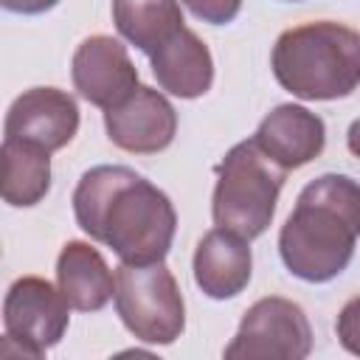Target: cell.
<instances>
[{
    "instance_id": "ac0fdd59",
    "label": "cell",
    "mask_w": 360,
    "mask_h": 360,
    "mask_svg": "<svg viewBox=\"0 0 360 360\" xmlns=\"http://www.w3.org/2000/svg\"><path fill=\"white\" fill-rule=\"evenodd\" d=\"M335 329H338L340 346L360 357V295H354V298H349L343 304Z\"/></svg>"
},
{
    "instance_id": "9a60e30c",
    "label": "cell",
    "mask_w": 360,
    "mask_h": 360,
    "mask_svg": "<svg viewBox=\"0 0 360 360\" xmlns=\"http://www.w3.org/2000/svg\"><path fill=\"white\" fill-rule=\"evenodd\" d=\"M112 22L129 45L152 56L183 28V11L177 0H112Z\"/></svg>"
},
{
    "instance_id": "ba28073f",
    "label": "cell",
    "mask_w": 360,
    "mask_h": 360,
    "mask_svg": "<svg viewBox=\"0 0 360 360\" xmlns=\"http://www.w3.org/2000/svg\"><path fill=\"white\" fill-rule=\"evenodd\" d=\"M107 138L132 155L163 152L177 132V112L172 101L155 87L138 84L121 104L104 110Z\"/></svg>"
},
{
    "instance_id": "7c38bea8",
    "label": "cell",
    "mask_w": 360,
    "mask_h": 360,
    "mask_svg": "<svg viewBox=\"0 0 360 360\" xmlns=\"http://www.w3.org/2000/svg\"><path fill=\"white\" fill-rule=\"evenodd\" d=\"M253 256L248 239L233 231L214 228L208 231L194 250V281L197 287L217 301L239 295L250 281Z\"/></svg>"
},
{
    "instance_id": "d6986e66",
    "label": "cell",
    "mask_w": 360,
    "mask_h": 360,
    "mask_svg": "<svg viewBox=\"0 0 360 360\" xmlns=\"http://www.w3.org/2000/svg\"><path fill=\"white\" fill-rule=\"evenodd\" d=\"M6 11H14V14H42V11H51L59 0H0Z\"/></svg>"
},
{
    "instance_id": "6da1fadb",
    "label": "cell",
    "mask_w": 360,
    "mask_h": 360,
    "mask_svg": "<svg viewBox=\"0 0 360 360\" xmlns=\"http://www.w3.org/2000/svg\"><path fill=\"white\" fill-rule=\"evenodd\" d=\"M73 214L90 239L112 248L127 264L163 262L177 231L172 200L127 166L84 172L73 191Z\"/></svg>"
},
{
    "instance_id": "e0dca14e",
    "label": "cell",
    "mask_w": 360,
    "mask_h": 360,
    "mask_svg": "<svg viewBox=\"0 0 360 360\" xmlns=\"http://www.w3.org/2000/svg\"><path fill=\"white\" fill-rule=\"evenodd\" d=\"M183 3L197 20L211 22V25H225L236 20L242 8V0H183Z\"/></svg>"
},
{
    "instance_id": "9c48e42d",
    "label": "cell",
    "mask_w": 360,
    "mask_h": 360,
    "mask_svg": "<svg viewBox=\"0 0 360 360\" xmlns=\"http://www.w3.org/2000/svg\"><path fill=\"white\" fill-rule=\"evenodd\" d=\"M79 132L76 98L59 87H31L6 112V141H22L56 152Z\"/></svg>"
},
{
    "instance_id": "3957f363",
    "label": "cell",
    "mask_w": 360,
    "mask_h": 360,
    "mask_svg": "<svg viewBox=\"0 0 360 360\" xmlns=\"http://www.w3.org/2000/svg\"><path fill=\"white\" fill-rule=\"evenodd\" d=\"M276 82L304 101H332L360 84V34L318 20L287 28L273 45Z\"/></svg>"
},
{
    "instance_id": "8992f818",
    "label": "cell",
    "mask_w": 360,
    "mask_h": 360,
    "mask_svg": "<svg viewBox=\"0 0 360 360\" xmlns=\"http://www.w3.org/2000/svg\"><path fill=\"white\" fill-rule=\"evenodd\" d=\"M312 352V326L307 312L278 295L259 298L242 315L233 340L225 346V357L245 360H304Z\"/></svg>"
},
{
    "instance_id": "ffe728a7",
    "label": "cell",
    "mask_w": 360,
    "mask_h": 360,
    "mask_svg": "<svg viewBox=\"0 0 360 360\" xmlns=\"http://www.w3.org/2000/svg\"><path fill=\"white\" fill-rule=\"evenodd\" d=\"M346 146H349V152H352L354 158H360V118L352 121V127H349V132H346Z\"/></svg>"
},
{
    "instance_id": "4fadbf2b",
    "label": "cell",
    "mask_w": 360,
    "mask_h": 360,
    "mask_svg": "<svg viewBox=\"0 0 360 360\" xmlns=\"http://www.w3.org/2000/svg\"><path fill=\"white\" fill-rule=\"evenodd\" d=\"M152 73L158 84L177 98H200L214 84V59L208 45L191 31L180 28L152 56Z\"/></svg>"
},
{
    "instance_id": "52a82bcc",
    "label": "cell",
    "mask_w": 360,
    "mask_h": 360,
    "mask_svg": "<svg viewBox=\"0 0 360 360\" xmlns=\"http://www.w3.org/2000/svg\"><path fill=\"white\" fill-rule=\"evenodd\" d=\"M68 309L70 304L65 301L62 290L48 278L22 276L8 287L3 301L6 338L20 343L22 354L39 357L62 340L70 321Z\"/></svg>"
},
{
    "instance_id": "30bf717a",
    "label": "cell",
    "mask_w": 360,
    "mask_h": 360,
    "mask_svg": "<svg viewBox=\"0 0 360 360\" xmlns=\"http://www.w3.org/2000/svg\"><path fill=\"white\" fill-rule=\"evenodd\" d=\"M70 76L76 93L101 110L121 104L138 87V68L132 65L127 45L107 34L87 37L76 48Z\"/></svg>"
},
{
    "instance_id": "2e32d148",
    "label": "cell",
    "mask_w": 360,
    "mask_h": 360,
    "mask_svg": "<svg viewBox=\"0 0 360 360\" xmlns=\"http://www.w3.org/2000/svg\"><path fill=\"white\" fill-rule=\"evenodd\" d=\"M51 152L22 143L3 141V200L14 208H31L45 200L51 188Z\"/></svg>"
},
{
    "instance_id": "7a4b0ae2",
    "label": "cell",
    "mask_w": 360,
    "mask_h": 360,
    "mask_svg": "<svg viewBox=\"0 0 360 360\" xmlns=\"http://www.w3.org/2000/svg\"><path fill=\"white\" fill-rule=\"evenodd\" d=\"M360 236V183L349 174H321L307 183L281 225L278 253L284 267L309 284L340 276Z\"/></svg>"
},
{
    "instance_id": "5bb4252c",
    "label": "cell",
    "mask_w": 360,
    "mask_h": 360,
    "mask_svg": "<svg viewBox=\"0 0 360 360\" xmlns=\"http://www.w3.org/2000/svg\"><path fill=\"white\" fill-rule=\"evenodd\" d=\"M56 284L76 312H98L115 295V276L104 256L79 239L62 245L56 259Z\"/></svg>"
},
{
    "instance_id": "277c9868",
    "label": "cell",
    "mask_w": 360,
    "mask_h": 360,
    "mask_svg": "<svg viewBox=\"0 0 360 360\" xmlns=\"http://www.w3.org/2000/svg\"><path fill=\"white\" fill-rule=\"evenodd\" d=\"M284 180L287 169L267 158L253 138L236 143L217 166L211 200L214 225L233 231L248 242L262 236L273 222Z\"/></svg>"
},
{
    "instance_id": "5b68a950",
    "label": "cell",
    "mask_w": 360,
    "mask_h": 360,
    "mask_svg": "<svg viewBox=\"0 0 360 360\" xmlns=\"http://www.w3.org/2000/svg\"><path fill=\"white\" fill-rule=\"evenodd\" d=\"M115 312L143 343L169 346L186 329L183 292L163 262L115 267Z\"/></svg>"
},
{
    "instance_id": "8fae6325",
    "label": "cell",
    "mask_w": 360,
    "mask_h": 360,
    "mask_svg": "<svg viewBox=\"0 0 360 360\" xmlns=\"http://www.w3.org/2000/svg\"><path fill=\"white\" fill-rule=\"evenodd\" d=\"M253 141L267 158H273L281 169L290 172L307 166L323 152L326 127L321 115L309 112L301 104H278L262 118Z\"/></svg>"
}]
</instances>
